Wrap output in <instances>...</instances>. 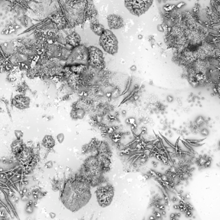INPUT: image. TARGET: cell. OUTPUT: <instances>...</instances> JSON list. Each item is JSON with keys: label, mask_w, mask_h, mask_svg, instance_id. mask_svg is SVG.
<instances>
[{"label": "cell", "mask_w": 220, "mask_h": 220, "mask_svg": "<svg viewBox=\"0 0 220 220\" xmlns=\"http://www.w3.org/2000/svg\"><path fill=\"white\" fill-rule=\"evenodd\" d=\"M89 50V61L88 65L99 71H102L105 68L103 53L99 48L94 46L88 47Z\"/></svg>", "instance_id": "cell-7"}, {"label": "cell", "mask_w": 220, "mask_h": 220, "mask_svg": "<svg viewBox=\"0 0 220 220\" xmlns=\"http://www.w3.org/2000/svg\"><path fill=\"white\" fill-rule=\"evenodd\" d=\"M195 162L198 164V165L200 167H207V165L208 163H210L209 157L207 156H202L200 157L196 158L195 159Z\"/></svg>", "instance_id": "cell-18"}, {"label": "cell", "mask_w": 220, "mask_h": 220, "mask_svg": "<svg viewBox=\"0 0 220 220\" xmlns=\"http://www.w3.org/2000/svg\"><path fill=\"white\" fill-rule=\"evenodd\" d=\"M111 165V159L99 155H90L84 161L79 170V175L91 187L100 186L105 183L104 174Z\"/></svg>", "instance_id": "cell-2"}, {"label": "cell", "mask_w": 220, "mask_h": 220, "mask_svg": "<svg viewBox=\"0 0 220 220\" xmlns=\"http://www.w3.org/2000/svg\"><path fill=\"white\" fill-rule=\"evenodd\" d=\"M61 9L66 21L71 27L82 25L86 19V1H61Z\"/></svg>", "instance_id": "cell-3"}, {"label": "cell", "mask_w": 220, "mask_h": 220, "mask_svg": "<svg viewBox=\"0 0 220 220\" xmlns=\"http://www.w3.org/2000/svg\"><path fill=\"white\" fill-rule=\"evenodd\" d=\"M100 45L104 51L112 56L118 51V39L111 30L105 29L102 35L100 36Z\"/></svg>", "instance_id": "cell-6"}, {"label": "cell", "mask_w": 220, "mask_h": 220, "mask_svg": "<svg viewBox=\"0 0 220 220\" xmlns=\"http://www.w3.org/2000/svg\"><path fill=\"white\" fill-rule=\"evenodd\" d=\"M31 100L23 94H18L14 96L12 100V105L20 110H24L30 105Z\"/></svg>", "instance_id": "cell-10"}, {"label": "cell", "mask_w": 220, "mask_h": 220, "mask_svg": "<svg viewBox=\"0 0 220 220\" xmlns=\"http://www.w3.org/2000/svg\"><path fill=\"white\" fill-rule=\"evenodd\" d=\"M152 3V1H126L125 6L132 14L140 16L149 9Z\"/></svg>", "instance_id": "cell-9"}, {"label": "cell", "mask_w": 220, "mask_h": 220, "mask_svg": "<svg viewBox=\"0 0 220 220\" xmlns=\"http://www.w3.org/2000/svg\"><path fill=\"white\" fill-rule=\"evenodd\" d=\"M90 29L96 35L101 36L105 31V28L102 24L99 22L98 20L90 22Z\"/></svg>", "instance_id": "cell-15"}, {"label": "cell", "mask_w": 220, "mask_h": 220, "mask_svg": "<svg viewBox=\"0 0 220 220\" xmlns=\"http://www.w3.org/2000/svg\"><path fill=\"white\" fill-rule=\"evenodd\" d=\"M14 135L16 140H22L24 134H23V131H21V130H14Z\"/></svg>", "instance_id": "cell-20"}, {"label": "cell", "mask_w": 220, "mask_h": 220, "mask_svg": "<svg viewBox=\"0 0 220 220\" xmlns=\"http://www.w3.org/2000/svg\"><path fill=\"white\" fill-rule=\"evenodd\" d=\"M143 38L142 36H141V35H139V37H138L139 39H141V38Z\"/></svg>", "instance_id": "cell-28"}, {"label": "cell", "mask_w": 220, "mask_h": 220, "mask_svg": "<svg viewBox=\"0 0 220 220\" xmlns=\"http://www.w3.org/2000/svg\"><path fill=\"white\" fill-rule=\"evenodd\" d=\"M96 196L97 203L100 207L105 208L112 203L114 196V188L108 183H104L97 187L96 190Z\"/></svg>", "instance_id": "cell-4"}, {"label": "cell", "mask_w": 220, "mask_h": 220, "mask_svg": "<svg viewBox=\"0 0 220 220\" xmlns=\"http://www.w3.org/2000/svg\"><path fill=\"white\" fill-rule=\"evenodd\" d=\"M42 145L47 149L53 148L56 145V140L53 136L47 134L42 139Z\"/></svg>", "instance_id": "cell-16"}, {"label": "cell", "mask_w": 220, "mask_h": 220, "mask_svg": "<svg viewBox=\"0 0 220 220\" xmlns=\"http://www.w3.org/2000/svg\"><path fill=\"white\" fill-rule=\"evenodd\" d=\"M49 216H50V218H51V219H54L56 217V213L53 212H50V213H49Z\"/></svg>", "instance_id": "cell-25"}, {"label": "cell", "mask_w": 220, "mask_h": 220, "mask_svg": "<svg viewBox=\"0 0 220 220\" xmlns=\"http://www.w3.org/2000/svg\"><path fill=\"white\" fill-rule=\"evenodd\" d=\"M0 50L4 57L7 59L16 53V45L12 42H4L0 44Z\"/></svg>", "instance_id": "cell-12"}, {"label": "cell", "mask_w": 220, "mask_h": 220, "mask_svg": "<svg viewBox=\"0 0 220 220\" xmlns=\"http://www.w3.org/2000/svg\"><path fill=\"white\" fill-rule=\"evenodd\" d=\"M167 100L169 102H172V101L174 100V99H173V97H172L171 96H167Z\"/></svg>", "instance_id": "cell-26"}, {"label": "cell", "mask_w": 220, "mask_h": 220, "mask_svg": "<svg viewBox=\"0 0 220 220\" xmlns=\"http://www.w3.org/2000/svg\"><path fill=\"white\" fill-rule=\"evenodd\" d=\"M45 166L47 169H52L54 166L53 161H47L46 163H45Z\"/></svg>", "instance_id": "cell-22"}, {"label": "cell", "mask_w": 220, "mask_h": 220, "mask_svg": "<svg viewBox=\"0 0 220 220\" xmlns=\"http://www.w3.org/2000/svg\"><path fill=\"white\" fill-rule=\"evenodd\" d=\"M91 197V187L79 173L61 184L60 200L63 206L72 212L86 206Z\"/></svg>", "instance_id": "cell-1"}, {"label": "cell", "mask_w": 220, "mask_h": 220, "mask_svg": "<svg viewBox=\"0 0 220 220\" xmlns=\"http://www.w3.org/2000/svg\"><path fill=\"white\" fill-rule=\"evenodd\" d=\"M25 145L24 144L22 140H15L14 141H12L10 145L12 152L15 156H17L23 149Z\"/></svg>", "instance_id": "cell-14"}, {"label": "cell", "mask_w": 220, "mask_h": 220, "mask_svg": "<svg viewBox=\"0 0 220 220\" xmlns=\"http://www.w3.org/2000/svg\"><path fill=\"white\" fill-rule=\"evenodd\" d=\"M86 114L85 111L83 110L80 109V108H72L71 112V116L72 119L74 120H78V119H83Z\"/></svg>", "instance_id": "cell-17"}, {"label": "cell", "mask_w": 220, "mask_h": 220, "mask_svg": "<svg viewBox=\"0 0 220 220\" xmlns=\"http://www.w3.org/2000/svg\"><path fill=\"white\" fill-rule=\"evenodd\" d=\"M56 140H57V142L59 143H62L65 140V135L63 133H59L57 136H56Z\"/></svg>", "instance_id": "cell-21"}, {"label": "cell", "mask_w": 220, "mask_h": 220, "mask_svg": "<svg viewBox=\"0 0 220 220\" xmlns=\"http://www.w3.org/2000/svg\"><path fill=\"white\" fill-rule=\"evenodd\" d=\"M158 31L161 32H165L164 27H163V25H161V24L158 25Z\"/></svg>", "instance_id": "cell-24"}, {"label": "cell", "mask_w": 220, "mask_h": 220, "mask_svg": "<svg viewBox=\"0 0 220 220\" xmlns=\"http://www.w3.org/2000/svg\"><path fill=\"white\" fill-rule=\"evenodd\" d=\"M107 22L108 27L112 30L119 29L124 25V21L123 18L118 14H112L107 16Z\"/></svg>", "instance_id": "cell-11"}, {"label": "cell", "mask_w": 220, "mask_h": 220, "mask_svg": "<svg viewBox=\"0 0 220 220\" xmlns=\"http://www.w3.org/2000/svg\"><path fill=\"white\" fill-rule=\"evenodd\" d=\"M81 38L79 34L76 32H72L66 36V43L71 45L73 47L80 45Z\"/></svg>", "instance_id": "cell-13"}, {"label": "cell", "mask_w": 220, "mask_h": 220, "mask_svg": "<svg viewBox=\"0 0 220 220\" xmlns=\"http://www.w3.org/2000/svg\"><path fill=\"white\" fill-rule=\"evenodd\" d=\"M89 61V50L85 45H79L74 47L71 50L68 59L66 61L67 66L83 65H88Z\"/></svg>", "instance_id": "cell-5"}, {"label": "cell", "mask_w": 220, "mask_h": 220, "mask_svg": "<svg viewBox=\"0 0 220 220\" xmlns=\"http://www.w3.org/2000/svg\"><path fill=\"white\" fill-rule=\"evenodd\" d=\"M199 132L201 133V135H203V136H207L209 134V130H207V129H201V130H200V131H199Z\"/></svg>", "instance_id": "cell-23"}, {"label": "cell", "mask_w": 220, "mask_h": 220, "mask_svg": "<svg viewBox=\"0 0 220 220\" xmlns=\"http://www.w3.org/2000/svg\"><path fill=\"white\" fill-rule=\"evenodd\" d=\"M130 69H131V71H135L136 70V67L135 65H133V66H132Z\"/></svg>", "instance_id": "cell-27"}, {"label": "cell", "mask_w": 220, "mask_h": 220, "mask_svg": "<svg viewBox=\"0 0 220 220\" xmlns=\"http://www.w3.org/2000/svg\"><path fill=\"white\" fill-rule=\"evenodd\" d=\"M16 158L20 164L25 169L33 167L37 163V154L35 150L26 145Z\"/></svg>", "instance_id": "cell-8"}, {"label": "cell", "mask_w": 220, "mask_h": 220, "mask_svg": "<svg viewBox=\"0 0 220 220\" xmlns=\"http://www.w3.org/2000/svg\"><path fill=\"white\" fill-rule=\"evenodd\" d=\"M194 123L199 128H201L203 125L205 123V119L202 116H199L198 117L197 119H196V121H194Z\"/></svg>", "instance_id": "cell-19"}]
</instances>
